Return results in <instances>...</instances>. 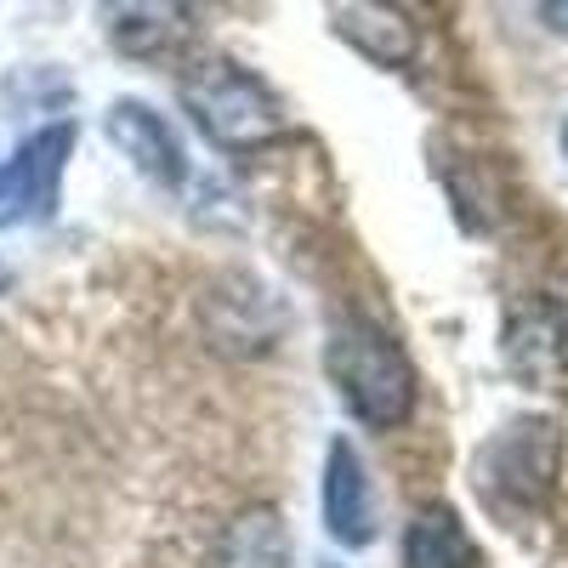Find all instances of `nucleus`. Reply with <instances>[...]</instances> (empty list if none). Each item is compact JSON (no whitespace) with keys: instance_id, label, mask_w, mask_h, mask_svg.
<instances>
[{"instance_id":"nucleus-1","label":"nucleus","mask_w":568,"mask_h":568,"mask_svg":"<svg viewBox=\"0 0 568 568\" xmlns=\"http://www.w3.org/2000/svg\"><path fill=\"white\" fill-rule=\"evenodd\" d=\"M324 375L336 382L342 404L364 426H375V433H393V426H404L415 415V393H420L415 364L387 329L369 324V318L336 324V336L324 342Z\"/></svg>"},{"instance_id":"nucleus-2","label":"nucleus","mask_w":568,"mask_h":568,"mask_svg":"<svg viewBox=\"0 0 568 568\" xmlns=\"http://www.w3.org/2000/svg\"><path fill=\"white\" fill-rule=\"evenodd\" d=\"M182 109L194 114V125L227 154L262 149L284 131V109L273 98V85L256 80L245 63L233 58H200L182 74Z\"/></svg>"},{"instance_id":"nucleus-3","label":"nucleus","mask_w":568,"mask_h":568,"mask_svg":"<svg viewBox=\"0 0 568 568\" xmlns=\"http://www.w3.org/2000/svg\"><path fill=\"white\" fill-rule=\"evenodd\" d=\"M557 460H562V438L557 426L540 420V415H524L500 426V433L478 449L471 460V484H478L484 506L500 511V517H517V511H540L557 489Z\"/></svg>"},{"instance_id":"nucleus-4","label":"nucleus","mask_w":568,"mask_h":568,"mask_svg":"<svg viewBox=\"0 0 568 568\" xmlns=\"http://www.w3.org/2000/svg\"><path fill=\"white\" fill-rule=\"evenodd\" d=\"M74 154V125L58 120L34 131L23 149L0 165V227H18L34 222L58 205V187H63V165Z\"/></svg>"},{"instance_id":"nucleus-5","label":"nucleus","mask_w":568,"mask_h":568,"mask_svg":"<svg viewBox=\"0 0 568 568\" xmlns=\"http://www.w3.org/2000/svg\"><path fill=\"white\" fill-rule=\"evenodd\" d=\"M318 506H324V529L336 546L358 551L375 540V495H369V471L358 460V449L347 438H329L324 449V484H318Z\"/></svg>"},{"instance_id":"nucleus-6","label":"nucleus","mask_w":568,"mask_h":568,"mask_svg":"<svg viewBox=\"0 0 568 568\" xmlns=\"http://www.w3.org/2000/svg\"><path fill=\"white\" fill-rule=\"evenodd\" d=\"M109 136H114V149L149 176L160 187H182L187 182V160H182V142L176 131L165 125V114H154L149 103H136V98H120L109 103Z\"/></svg>"},{"instance_id":"nucleus-7","label":"nucleus","mask_w":568,"mask_h":568,"mask_svg":"<svg viewBox=\"0 0 568 568\" xmlns=\"http://www.w3.org/2000/svg\"><path fill=\"white\" fill-rule=\"evenodd\" d=\"M329 29H336L353 52H364L369 63H382V69H409L415 45H420L409 12L382 7V0H342V7H329Z\"/></svg>"},{"instance_id":"nucleus-8","label":"nucleus","mask_w":568,"mask_h":568,"mask_svg":"<svg viewBox=\"0 0 568 568\" xmlns=\"http://www.w3.org/2000/svg\"><path fill=\"white\" fill-rule=\"evenodd\" d=\"M211 568H291V524L278 506H245L233 511L216 546Z\"/></svg>"},{"instance_id":"nucleus-9","label":"nucleus","mask_w":568,"mask_h":568,"mask_svg":"<svg viewBox=\"0 0 568 568\" xmlns=\"http://www.w3.org/2000/svg\"><path fill=\"white\" fill-rule=\"evenodd\" d=\"M506 353H511V369L529 375V382H540V387L562 382V369H568L562 313L546 307V302H529L524 313L511 318V329H506Z\"/></svg>"},{"instance_id":"nucleus-10","label":"nucleus","mask_w":568,"mask_h":568,"mask_svg":"<svg viewBox=\"0 0 568 568\" xmlns=\"http://www.w3.org/2000/svg\"><path fill=\"white\" fill-rule=\"evenodd\" d=\"M404 568H484V557L455 506H420L404 529Z\"/></svg>"},{"instance_id":"nucleus-11","label":"nucleus","mask_w":568,"mask_h":568,"mask_svg":"<svg viewBox=\"0 0 568 568\" xmlns=\"http://www.w3.org/2000/svg\"><path fill=\"white\" fill-rule=\"evenodd\" d=\"M540 18H546L551 29H562V34H568V0H551V7H540Z\"/></svg>"},{"instance_id":"nucleus-12","label":"nucleus","mask_w":568,"mask_h":568,"mask_svg":"<svg viewBox=\"0 0 568 568\" xmlns=\"http://www.w3.org/2000/svg\"><path fill=\"white\" fill-rule=\"evenodd\" d=\"M562 154H568V125H562Z\"/></svg>"},{"instance_id":"nucleus-13","label":"nucleus","mask_w":568,"mask_h":568,"mask_svg":"<svg viewBox=\"0 0 568 568\" xmlns=\"http://www.w3.org/2000/svg\"><path fill=\"white\" fill-rule=\"evenodd\" d=\"M324 568H342V562H324Z\"/></svg>"}]
</instances>
